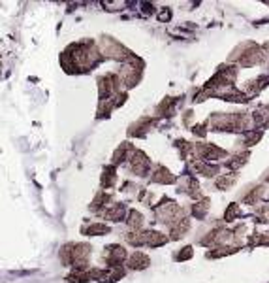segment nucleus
Wrapping results in <instances>:
<instances>
[{
    "label": "nucleus",
    "instance_id": "nucleus-1",
    "mask_svg": "<svg viewBox=\"0 0 269 283\" xmlns=\"http://www.w3.org/2000/svg\"><path fill=\"white\" fill-rule=\"evenodd\" d=\"M134 263V268H138L140 270L141 264H149V259L145 257V255H140V253H136V255H132V259H130V264Z\"/></svg>",
    "mask_w": 269,
    "mask_h": 283
}]
</instances>
